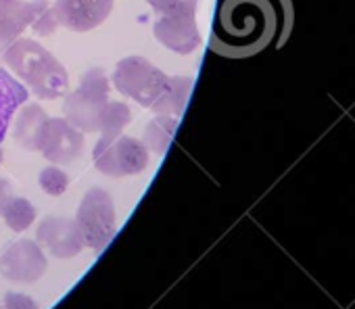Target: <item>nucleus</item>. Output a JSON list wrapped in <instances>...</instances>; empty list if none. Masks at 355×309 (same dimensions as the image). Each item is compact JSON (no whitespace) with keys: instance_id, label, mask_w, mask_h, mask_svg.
Masks as SVG:
<instances>
[{"instance_id":"nucleus-12","label":"nucleus","mask_w":355,"mask_h":309,"mask_svg":"<svg viewBox=\"0 0 355 309\" xmlns=\"http://www.w3.org/2000/svg\"><path fill=\"white\" fill-rule=\"evenodd\" d=\"M32 21V3L26 0H0V59L5 51L21 38Z\"/></svg>"},{"instance_id":"nucleus-22","label":"nucleus","mask_w":355,"mask_h":309,"mask_svg":"<svg viewBox=\"0 0 355 309\" xmlns=\"http://www.w3.org/2000/svg\"><path fill=\"white\" fill-rule=\"evenodd\" d=\"M5 309H40V305L30 294L7 292L5 294Z\"/></svg>"},{"instance_id":"nucleus-21","label":"nucleus","mask_w":355,"mask_h":309,"mask_svg":"<svg viewBox=\"0 0 355 309\" xmlns=\"http://www.w3.org/2000/svg\"><path fill=\"white\" fill-rule=\"evenodd\" d=\"M159 15H180V13H195L199 0H146Z\"/></svg>"},{"instance_id":"nucleus-8","label":"nucleus","mask_w":355,"mask_h":309,"mask_svg":"<svg viewBox=\"0 0 355 309\" xmlns=\"http://www.w3.org/2000/svg\"><path fill=\"white\" fill-rule=\"evenodd\" d=\"M84 150V134L65 117H51L44 125L40 152L53 166H67L76 161Z\"/></svg>"},{"instance_id":"nucleus-7","label":"nucleus","mask_w":355,"mask_h":309,"mask_svg":"<svg viewBox=\"0 0 355 309\" xmlns=\"http://www.w3.org/2000/svg\"><path fill=\"white\" fill-rule=\"evenodd\" d=\"M46 257L36 240L24 238L13 242L0 255V276L15 284H32L46 272Z\"/></svg>"},{"instance_id":"nucleus-5","label":"nucleus","mask_w":355,"mask_h":309,"mask_svg":"<svg viewBox=\"0 0 355 309\" xmlns=\"http://www.w3.org/2000/svg\"><path fill=\"white\" fill-rule=\"evenodd\" d=\"M150 152L142 144V140H136L132 136L119 134L113 138H98L92 150L94 168L111 178H123V176H136L146 170Z\"/></svg>"},{"instance_id":"nucleus-10","label":"nucleus","mask_w":355,"mask_h":309,"mask_svg":"<svg viewBox=\"0 0 355 309\" xmlns=\"http://www.w3.org/2000/svg\"><path fill=\"white\" fill-rule=\"evenodd\" d=\"M36 242L44 247L57 259H71L82 253L84 240L76 220L69 218H44L36 232Z\"/></svg>"},{"instance_id":"nucleus-19","label":"nucleus","mask_w":355,"mask_h":309,"mask_svg":"<svg viewBox=\"0 0 355 309\" xmlns=\"http://www.w3.org/2000/svg\"><path fill=\"white\" fill-rule=\"evenodd\" d=\"M30 28L38 36H53L59 30V19H57L55 7L49 3V0H34V3H32Z\"/></svg>"},{"instance_id":"nucleus-3","label":"nucleus","mask_w":355,"mask_h":309,"mask_svg":"<svg viewBox=\"0 0 355 309\" xmlns=\"http://www.w3.org/2000/svg\"><path fill=\"white\" fill-rule=\"evenodd\" d=\"M111 82L101 67H92L82 73L80 86L63 96V117L82 134L101 130L105 109L109 105Z\"/></svg>"},{"instance_id":"nucleus-24","label":"nucleus","mask_w":355,"mask_h":309,"mask_svg":"<svg viewBox=\"0 0 355 309\" xmlns=\"http://www.w3.org/2000/svg\"><path fill=\"white\" fill-rule=\"evenodd\" d=\"M3 159H5V150H3V146H0V166H3Z\"/></svg>"},{"instance_id":"nucleus-14","label":"nucleus","mask_w":355,"mask_h":309,"mask_svg":"<svg viewBox=\"0 0 355 309\" xmlns=\"http://www.w3.org/2000/svg\"><path fill=\"white\" fill-rule=\"evenodd\" d=\"M24 103H28V88L13 73L0 69V142L5 140L13 115Z\"/></svg>"},{"instance_id":"nucleus-17","label":"nucleus","mask_w":355,"mask_h":309,"mask_svg":"<svg viewBox=\"0 0 355 309\" xmlns=\"http://www.w3.org/2000/svg\"><path fill=\"white\" fill-rule=\"evenodd\" d=\"M3 220L13 232H24L34 224L36 207L24 197H11V201L3 209Z\"/></svg>"},{"instance_id":"nucleus-20","label":"nucleus","mask_w":355,"mask_h":309,"mask_svg":"<svg viewBox=\"0 0 355 309\" xmlns=\"http://www.w3.org/2000/svg\"><path fill=\"white\" fill-rule=\"evenodd\" d=\"M38 184H40V188H42L46 195H51V197H61V195H65V191L69 188V176H67L61 168L49 166V168H44V170L40 172Z\"/></svg>"},{"instance_id":"nucleus-16","label":"nucleus","mask_w":355,"mask_h":309,"mask_svg":"<svg viewBox=\"0 0 355 309\" xmlns=\"http://www.w3.org/2000/svg\"><path fill=\"white\" fill-rule=\"evenodd\" d=\"M178 123H180V121H178V117L157 113V117H153L146 123L144 134H142V144L148 148V152L163 154L169 148V144H171V140H173V136L178 132Z\"/></svg>"},{"instance_id":"nucleus-11","label":"nucleus","mask_w":355,"mask_h":309,"mask_svg":"<svg viewBox=\"0 0 355 309\" xmlns=\"http://www.w3.org/2000/svg\"><path fill=\"white\" fill-rule=\"evenodd\" d=\"M153 32L159 44H163L165 48L178 55H191L201 44V34L197 28L195 13L159 15Z\"/></svg>"},{"instance_id":"nucleus-6","label":"nucleus","mask_w":355,"mask_h":309,"mask_svg":"<svg viewBox=\"0 0 355 309\" xmlns=\"http://www.w3.org/2000/svg\"><path fill=\"white\" fill-rule=\"evenodd\" d=\"M76 224L82 234L84 247H90L94 251L105 249L117 230V215L111 195L101 186H92L90 191H86L78 207Z\"/></svg>"},{"instance_id":"nucleus-9","label":"nucleus","mask_w":355,"mask_h":309,"mask_svg":"<svg viewBox=\"0 0 355 309\" xmlns=\"http://www.w3.org/2000/svg\"><path fill=\"white\" fill-rule=\"evenodd\" d=\"M53 7L59 28L86 34L107 21L113 11V0H57Z\"/></svg>"},{"instance_id":"nucleus-13","label":"nucleus","mask_w":355,"mask_h":309,"mask_svg":"<svg viewBox=\"0 0 355 309\" xmlns=\"http://www.w3.org/2000/svg\"><path fill=\"white\" fill-rule=\"evenodd\" d=\"M49 113L36 103H24L19 115L13 123V138L26 150H40V140L44 125L49 121Z\"/></svg>"},{"instance_id":"nucleus-1","label":"nucleus","mask_w":355,"mask_h":309,"mask_svg":"<svg viewBox=\"0 0 355 309\" xmlns=\"http://www.w3.org/2000/svg\"><path fill=\"white\" fill-rule=\"evenodd\" d=\"M282 0H218L209 48L226 59H243L268 46L280 26Z\"/></svg>"},{"instance_id":"nucleus-2","label":"nucleus","mask_w":355,"mask_h":309,"mask_svg":"<svg viewBox=\"0 0 355 309\" xmlns=\"http://www.w3.org/2000/svg\"><path fill=\"white\" fill-rule=\"evenodd\" d=\"M5 65L42 100L63 98L69 86L63 63L32 38H17L3 55Z\"/></svg>"},{"instance_id":"nucleus-23","label":"nucleus","mask_w":355,"mask_h":309,"mask_svg":"<svg viewBox=\"0 0 355 309\" xmlns=\"http://www.w3.org/2000/svg\"><path fill=\"white\" fill-rule=\"evenodd\" d=\"M13 197V191H11V182L0 178V215H3V209L7 207V203L11 201Z\"/></svg>"},{"instance_id":"nucleus-15","label":"nucleus","mask_w":355,"mask_h":309,"mask_svg":"<svg viewBox=\"0 0 355 309\" xmlns=\"http://www.w3.org/2000/svg\"><path fill=\"white\" fill-rule=\"evenodd\" d=\"M193 86H195V78H191V76H169V82H167L163 96L159 98V103L150 111H155L159 115L180 117L187 111Z\"/></svg>"},{"instance_id":"nucleus-4","label":"nucleus","mask_w":355,"mask_h":309,"mask_svg":"<svg viewBox=\"0 0 355 309\" xmlns=\"http://www.w3.org/2000/svg\"><path fill=\"white\" fill-rule=\"evenodd\" d=\"M167 82L169 76L140 55L121 59L111 78V84L121 94L136 100L144 109H153L159 103L167 88Z\"/></svg>"},{"instance_id":"nucleus-18","label":"nucleus","mask_w":355,"mask_h":309,"mask_svg":"<svg viewBox=\"0 0 355 309\" xmlns=\"http://www.w3.org/2000/svg\"><path fill=\"white\" fill-rule=\"evenodd\" d=\"M130 121H132L130 107L125 103H119V100H109L98 132L103 138H113V136H119L128 127Z\"/></svg>"}]
</instances>
